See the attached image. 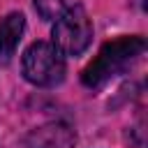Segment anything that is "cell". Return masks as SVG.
Wrapping results in <instances>:
<instances>
[{
	"label": "cell",
	"instance_id": "6da1fadb",
	"mask_svg": "<svg viewBox=\"0 0 148 148\" xmlns=\"http://www.w3.org/2000/svg\"><path fill=\"white\" fill-rule=\"evenodd\" d=\"M146 49L143 37H120L102 46L97 58L83 69V83L88 88H99L123 69H127Z\"/></svg>",
	"mask_w": 148,
	"mask_h": 148
},
{
	"label": "cell",
	"instance_id": "7a4b0ae2",
	"mask_svg": "<svg viewBox=\"0 0 148 148\" xmlns=\"http://www.w3.org/2000/svg\"><path fill=\"white\" fill-rule=\"evenodd\" d=\"M51 37H53L51 44L62 56H81L92 42V23H90L88 12L81 5L67 7L56 18Z\"/></svg>",
	"mask_w": 148,
	"mask_h": 148
},
{
	"label": "cell",
	"instance_id": "3957f363",
	"mask_svg": "<svg viewBox=\"0 0 148 148\" xmlns=\"http://www.w3.org/2000/svg\"><path fill=\"white\" fill-rule=\"evenodd\" d=\"M21 69L32 86L51 88L65 79V56L49 42H35L25 49Z\"/></svg>",
	"mask_w": 148,
	"mask_h": 148
},
{
	"label": "cell",
	"instance_id": "277c9868",
	"mask_svg": "<svg viewBox=\"0 0 148 148\" xmlns=\"http://www.w3.org/2000/svg\"><path fill=\"white\" fill-rule=\"evenodd\" d=\"M76 134L65 123H49L32 130L25 139V148H74Z\"/></svg>",
	"mask_w": 148,
	"mask_h": 148
},
{
	"label": "cell",
	"instance_id": "5b68a950",
	"mask_svg": "<svg viewBox=\"0 0 148 148\" xmlns=\"http://www.w3.org/2000/svg\"><path fill=\"white\" fill-rule=\"evenodd\" d=\"M23 30H25V16L18 12H12L0 21V62H7L14 56L23 37Z\"/></svg>",
	"mask_w": 148,
	"mask_h": 148
},
{
	"label": "cell",
	"instance_id": "8992f818",
	"mask_svg": "<svg viewBox=\"0 0 148 148\" xmlns=\"http://www.w3.org/2000/svg\"><path fill=\"white\" fill-rule=\"evenodd\" d=\"M35 2V9L42 18L51 21V18H58L65 9H67V2L69 0H32Z\"/></svg>",
	"mask_w": 148,
	"mask_h": 148
}]
</instances>
